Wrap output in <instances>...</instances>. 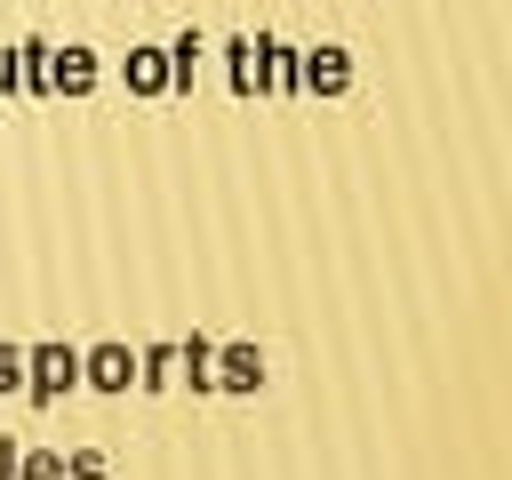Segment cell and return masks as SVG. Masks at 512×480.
I'll use <instances>...</instances> for the list:
<instances>
[{
	"mask_svg": "<svg viewBox=\"0 0 512 480\" xmlns=\"http://www.w3.org/2000/svg\"><path fill=\"white\" fill-rule=\"evenodd\" d=\"M200 392H264V352L248 344V336H232V344H208L200 352Z\"/></svg>",
	"mask_w": 512,
	"mask_h": 480,
	"instance_id": "cell-1",
	"label": "cell"
},
{
	"mask_svg": "<svg viewBox=\"0 0 512 480\" xmlns=\"http://www.w3.org/2000/svg\"><path fill=\"white\" fill-rule=\"evenodd\" d=\"M72 384H80V352L72 344H56V336L48 344H24V392L32 400H64Z\"/></svg>",
	"mask_w": 512,
	"mask_h": 480,
	"instance_id": "cell-2",
	"label": "cell"
},
{
	"mask_svg": "<svg viewBox=\"0 0 512 480\" xmlns=\"http://www.w3.org/2000/svg\"><path fill=\"white\" fill-rule=\"evenodd\" d=\"M80 384H88V392H128V384H136V352H128L120 336L88 344V352H80Z\"/></svg>",
	"mask_w": 512,
	"mask_h": 480,
	"instance_id": "cell-3",
	"label": "cell"
},
{
	"mask_svg": "<svg viewBox=\"0 0 512 480\" xmlns=\"http://www.w3.org/2000/svg\"><path fill=\"white\" fill-rule=\"evenodd\" d=\"M312 96H344L352 88V56L344 48H304V72H296Z\"/></svg>",
	"mask_w": 512,
	"mask_h": 480,
	"instance_id": "cell-4",
	"label": "cell"
},
{
	"mask_svg": "<svg viewBox=\"0 0 512 480\" xmlns=\"http://www.w3.org/2000/svg\"><path fill=\"white\" fill-rule=\"evenodd\" d=\"M48 88L56 96H88L96 88V56L88 48H48Z\"/></svg>",
	"mask_w": 512,
	"mask_h": 480,
	"instance_id": "cell-5",
	"label": "cell"
},
{
	"mask_svg": "<svg viewBox=\"0 0 512 480\" xmlns=\"http://www.w3.org/2000/svg\"><path fill=\"white\" fill-rule=\"evenodd\" d=\"M128 88H136V96H168V88H176L168 48H128Z\"/></svg>",
	"mask_w": 512,
	"mask_h": 480,
	"instance_id": "cell-6",
	"label": "cell"
},
{
	"mask_svg": "<svg viewBox=\"0 0 512 480\" xmlns=\"http://www.w3.org/2000/svg\"><path fill=\"white\" fill-rule=\"evenodd\" d=\"M136 384H144V392H176V384H184V344H152V352H136Z\"/></svg>",
	"mask_w": 512,
	"mask_h": 480,
	"instance_id": "cell-7",
	"label": "cell"
},
{
	"mask_svg": "<svg viewBox=\"0 0 512 480\" xmlns=\"http://www.w3.org/2000/svg\"><path fill=\"white\" fill-rule=\"evenodd\" d=\"M16 480H64V448H24L16 440Z\"/></svg>",
	"mask_w": 512,
	"mask_h": 480,
	"instance_id": "cell-8",
	"label": "cell"
},
{
	"mask_svg": "<svg viewBox=\"0 0 512 480\" xmlns=\"http://www.w3.org/2000/svg\"><path fill=\"white\" fill-rule=\"evenodd\" d=\"M64 480H112V472H104L96 448H72V456H64Z\"/></svg>",
	"mask_w": 512,
	"mask_h": 480,
	"instance_id": "cell-9",
	"label": "cell"
},
{
	"mask_svg": "<svg viewBox=\"0 0 512 480\" xmlns=\"http://www.w3.org/2000/svg\"><path fill=\"white\" fill-rule=\"evenodd\" d=\"M0 392H24V344H0Z\"/></svg>",
	"mask_w": 512,
	"mask_h": 480,
	"instance_id": "cell-10",
	"label": "cell"
}]
</instances>
